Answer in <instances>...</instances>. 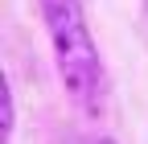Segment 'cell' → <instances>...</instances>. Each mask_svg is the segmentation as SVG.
<instances>
[{"label": "cell", "mask_w": 148, "mask_h": 144, "mask_svg": "<svg viewBox=\"0 0 148 144\" xmlns=\"http://www.w3.org/2000/svg\"><path fill=\"white\" fill-rule=\"evenodd\" d=\"M12 136V91L4 86V140Z\"/></svg>", "instance_id": "2"}, {"label": "cell", "mask_w": 148, "mask_h": 144, "mask_svg": "<svg viewBox=\"0 0 148 144\" xmlns=\"http://www.w3.org/2000/svg\"><path fill=\"white\" fill-rule=\"evenodd\" d=\"M70 144H95V140H70Z\"/></svg>", "instance_id": "4"}, {"label": "cell", "mask_w": 148, "mask_h": 144, "mask_svg": "<svg viewBox=\"0 0 148 144\" xmlns=\"http://www.w3.org/2000/svg\"><path fill=\"white\" fill-rule=\"evenodd\" d=\"M37 4H41V21L53 45V66H58L66 95L82 111L99 115L107 107V70L95 37H90L82 0H37Z\"/></svg>", "instance_id": "1"}, {"label": "cell", "mask_w": 148, "mask_h": 144, "mask_svg": "<svg viewBox=\"0 0 148 144\" xmlns=\"http://www.w3.org/2000/svg\"><path fill=\"white\" fill-rule=\"evenodd\" d=\"M95 144H115V140H107V136H99V140H95Z\"/></svg>", "instance_id": "3"}]
</instances>
